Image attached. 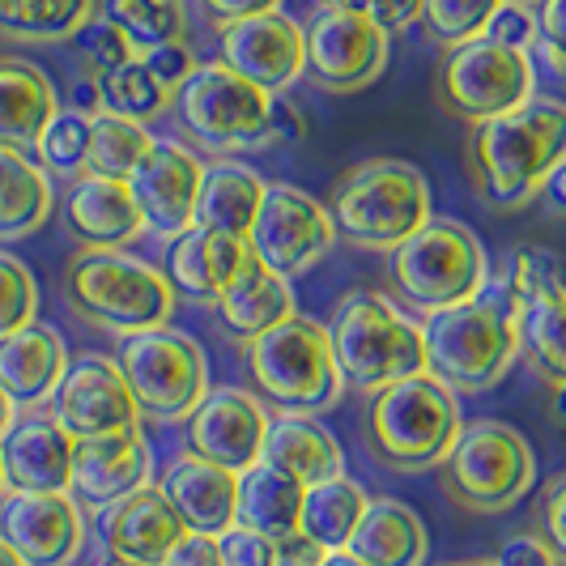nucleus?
Here are the masks:
<instances>
[{
	"label": "nucleus",
	"instance_id": "obj_31",
	"mask_svg": "<svg viewBox=\"0 0 566 566\" xmlns=\"http://www.w3.org/2000/svg\"><path fill=\"white\" fill-rule=\"evenodd\" d=\"M264 460L285 469L303 485L345 473V452H340L337 434L315 422V413H290V409H277L273 422H269Z\"/></svg>",
	"mask_w": 566,
	"mask_h": 566
},
{
	"label": "nucleus",
	"instance_id": "obj_37",
	"mask_svg": "<svg viewBox=\"0 0 566 566\" xmlns=\"http://www.w3.org/2000/svg\"><path fill=\"white\" fill-rule=\"evenodd\" d=\"M98 18H107L137 56L163 43H179L192 30L184 0H98Z\"/></svg>",
	"mask_w": 566,
	"mask_h": 566
},
{
	"label": "nucleus",
	"instance_id": "obj_57",
	"mask_svg": "<svg viewBox=\"0 0 566 566\" xmlns=\"http://www.w3.org/2000/svg\"><path fill=\"white\" fill-rule=\"evenodd\" d=\"M549 418L566 430V384H554V388H549Z\"/></svg>",
	"mask_w": 566,
	"mask_h": 566
},
{
	"label": "nucleus",
	"instance_id": "obj_45",
	"mask_svg": "<svg viewBox=\"0 0 566 566\" xmlns=\"http://www.w3.org/2000/svg\"><path fill=\"white\" fill-rule=\"evenodd\" d=\"M485 39L515 48V52H533L537 48V13L533 4H520V0H503L494 9V18L485 22Z\"/></svg>",
	"mask_w": 566,
	"mask_h": 566
},
{
	"label": "nucleus",
	"instance_id": "obj_7",
	"mask_svg": "<svg viewBox=\"0 0 566 566\" xmlns=\"http://www.w3.org/2000/svg\"><path fill=\"white\" fill-rule=\"evenodd\" d=\"M490 282V255L482 239L460 222L430 218L397 252H388V290L405 312L434 315L473 303Z\"/></svg>",
	"mask_w": 566,
	"mask_h": 566
},
{
	"label": "nucleus",
	"instance_id": "obj_55",
	"mask_svg": "<svg viewBox=\"0 0 566 566\" xmlns=\"http://www.w3.org/2000/svg\"><path fill=\"white\" fill-rule=\"evenodd\" d=\"M541 205H545V213H554V218H566V158L558 167L549 170V179L541 184Z\"/></svg>",
	"mask_w": 566,
	"mask_h": 566
},
{
	"label": "nucleus",
	"instance_id": "obj_28",
	"mask_svg": "<svg viewBox=\"0 0 566 566\" xmlns=\"http://www.w3.org/2000/svg\"><path fill=\"white\" fill-rule=\"evenodd\" d=\"M213 312H218V319H222V328H227L230 337L248 345L260 333H269L282 319H290L298 307H294V285H290V277L273 273L269 264H260L252 255L243 264V273L222 290V298L213 303Z\"/></svg>",
	"mask_w": 566,
	"mask_h": 566
},
{
	"label": "nucleus",
	"instance_id": "obj_56",
	"mask_svg": "<svg viewBox=\"0 0 566 566\" xmlns=\"http://www.w3.org/2000/svg\"><path fill=\"white\" fill-rule=\"evenodd\" d=\"M312 566H367L358 554H349V549H328V554H315Z\"/></svg>",
	"mask_w": 566,
	"mask_h": 566
},
{
	"label": "nucleus",
	"instance_id": "obj_20",
	"mask_svg": "<svg viewBox=\"0 0 566 566\" xmlns=\"http://www.w3.org/2000/svg\"><path fill=\"white\" fill-rule=\"evenodd\" d=\"M149 482H154V452H149L142 426L98 434V439H77L69 494L82 507H112L124 494H133Z\"/></svg>",
	"mask_w": 566,
	"mask_h": 566
},
{
	"label": "nucleus",
	"instance_id": "obj_33",
	"mask_svg": "<svg viewBox=\"0 0 566 566\" xmlns=\"http://www.w3.org/2000/svg\"><path fill=\"white\" fill-rule=\"evenodd\" d=\"M52 209V175L18 149H0V243L27 239L39 227H48Z\"/></svg>",
	"mask_w": 566,
	"mask_h": 566
},
{
	"label": "nucleus",
	"instance_id": "obj_59",
	"mask_svg": "<svg viewBox=\"0 0 566 566\" xmlns=\"http://www.w3.org/2000/svg\"><path fill=\"white\" fill-rule=\"evenodd\" d=\"M0 566H27L22 558H18V549H13L4 537H0Z\"/></svg>",
	"mask_w": 566,
	"mask_h": 566
},
{
	"label": "nucleus",
	"instance_id": "obj_5",
	"mask_svg": "<svg viewBox=\"0 0 566 566\" xmlns=\"http://www.w3.org/2000/svg\"><path fill=\"white\" fill-rule=\"evenodd\" d=\"M328 213L349 248L388 255L430 222V184L413 163L367 158L333 179Z\"/></svg>",
	"mask_w": 566,
	"mask_h": 566
},
{
	"label": "nucleus",
	"instance_id": "obj_51",
	"mask_svg": "<svg viewBox=\"0 0 566 566\" xmlns=\"http://www.w3.org/2000/svg\"><path fill=\"white\" fill-rule=\"evenodd\" d=\"M494 566H558V558H554V549L541 541V533H520V537H511L507 545L499 549Z\"/></svg>",
	"mask_w": 566,
	"mask_h": 566
},
{
	"label": "nucleus",
	"instance_id": "obj_53",
	"mask_svg": "<svg viewBox=\"0 0 566 566\" xmlns=\"http://www.w3.org/2000/svg\"><path fill=\"white\" fill-rule=\"evenodd\" d=\"M163 566H222V554H218V537H205V533H184L175 541Z\"/></svg>",
	"mask_w": 566,
	"mask_h": 566
},
{
	"label": "nucleus",
	"instance_id": "obj_25",
	"mask_svg": "<svg viewBox=\"0 0 566 566\" xmlns=\"http://www.w3.org/2000/svg\"><path fill=\"white\" fill-rule=\"evenodd\" d=\"M163 494L184 520L188 533H205V537H222L234 524V507H239V473H230L222 464H209L200 455L184 452L175 455L163 469Z\"/></svg>",
	"mask_w": 566,
	"mask_h": 566
},
{
	"label": "nucleus",
	"instance_id": "obj_16",
	"mask_svg": "<svg viewBox=\"0 0 566 566\" xmlns=\"http://www.w3.org/2000/svg\"><path fill=\"white\" fill-rule=\"evenodd\" d=\"M200 184H205V158L192 145L170 137H154L149 154L128 175L145 230L158 239H179L184 230L197 227Z\"/></svg>",
	"mask_w": 566,
	"mask_h": 566
},
{
	"label": "nucleus",
	"instance_id": "obj_6",
	"mask_svg": "<svg viewBox=\"0 0 566 566\" xmlns=\"http://www.w3.org/2000/svg\"><path fill=\"white\" fill-rule=\"evenodd\" d=\"M460 434V405L430 370L397 379L367 405V448L392 473H430L452 452Z\"/></svg>",
	"mask_w": 566,
	"mask_h": 566
},
{
	"label": "nucleus",
	"instance_id": "obj_27",
	"mask_svg": "<svg viewBox=\"0 0 566 566\" xmlns=\"http://www.w3.org/2000/svg\"><path fill=\"white\" fill-rule=\"evenodd\" d=\"M56 112L60 94L39 64L22 56H0V149L30 154Z\"/></svg>",
	"mask_w": 566,
	"mask_h": 566
},
{
	"label": "nucleus",
	"instance_id": "obj_62",
	"mask_svg": "<svg viewBox=\"0 0 566 566\" xmlns=\"http://www.w3.org/2000/svg\"><path fill=\"white\" fill-rule=\"evenodd\" d=\"M9 494V482H4V460H0V499Z\"/></svg>",
	"mask_w": 566,
	"mask_h": 566
},
{
	"label": "nucleus",
	"instance_id": "obj_40",
	"mask_svg": "<svg viewBox=\"0 0 566 566\" xmlns=\"http://www.w3.org/2000/svg\"><path fill=\"white\" fill-rule=\"evenodd\" d=\"M520 333H524L520 358H528V367L537 370L549 388L566 384V294L528 307L520 319Z\"/></svg>",
	"mask_w": 566,
	"mask_h": 566
},
{
	"label": "nucleus",
	"instance_id": "obj_47",
	"mask_svg": "<svg viewBox=\"0 0 566 566\" xmlns=\"http://www.w3.org/2000/svg\"><path fill=\"white\" fill-rule=\"evenodd\" d=\"M537 52L549 60V69L566 77V0H537Z\"/></svg>",
	"mask_w": 566,
	"mask_h": 566
},
{
	"label": "nucleus",
	"instance_id": "obj_39",
	"mask_svg": "<svg viewBox=\"0 0 566 566\" xmlns=\"http://www.w3.org/2000/svg\"><path fill=\"white\" fill-rule=\"evenodd\" d=\"M98 98H103V112L128 115L137 124H149V119L167 115L170 103H175V94L145 69L142 56L124 60L119 69L103 73L98 77Z\"/></svg>",
	"mask_w": 566,
	"mask_h": 566
},
{
	"label": "nucleus",
	"instance_id": "obj_35",
	"mask_svg": "<svg viewBox=\"0 0 566 566\" xmlns=\"http://www.w3.org/2000/svg\"><path fill=\"white\" fill-rule=\"evenodd\" d=\"M485 290L503 298L511 312H528L537 303L566 294V260L554 248H515L499 273H490Z\"/></svg>",
	"mask_w": 566,
	"mask_h": 566
},
{
	"label": "nucleus",
	"instance_id": "obj_52",
	"mask_svg": "<svg viewBox=\"0 0 566 566\" xmlns=\"http://www.w3.org/2000/svg\"><path fill=\"white\" fill-rule=\"evenodd\" d=\"M197 4L218 30L230 27V22H243V18H255V13L282 9V0H197Z\"/></svg>",
	"mask_w": 566,
	"mask_h": 566
},
{
	"label": "nucleus",
	"instance_id": "obj_17",
	"mask_svg": "<svg viewBox=\"0 0 566 566\" xmlns=\"http://www.w3.org/2000/svg\"><path fill=\"white\" fill-rule=\"evenodd\" d=\"M52 413L73 439H98L142 426V409L119 363L112 354H90V349L69 363V375L60 379L52 397Z\"/></svg>",
	"mask_w": 566,
	"mask_h": 566
},
{
	"label": "nucleus",
	"instance_id": "obj_8",
	"mask_svg": "<svg viewBox=\"0 0 566 566\" xmlns=\"http://www.w3.org/2000/svg\"><path fill=\"white\" fill-rule=\"evenodd\" d=\"M243 358H248L255 392L290 413H324L345 392L328 324H319L312 315L294 312L277 328L260 333L243 345Z\"/></svg>",
	"mask_w": 566,
	"mask_h": 566
},
{
	"label": "nucleus",
	"instance_id": "obj_18",
	"mask_svg": "<svg viewBox=\"0 0 566 566\" xmlns=\"http://www.w3.org/2000/svg\"><path fill=\"white\" fill-rule=\"evenodd\" d=\"M0 537L27 566H77L85 554V507L69 494L9 490L0 499Z\"/></svg>",
	"mask_w": 566,
	"mask_h": 566
},
{
	"label": "nucleus",
	"instance_id": "obj_48",
	"mask_svg": "<svg viewBox=\"0 0 566 566\" xmlns=\"http://www.w3.org/2000/svg\"><path fill=\"white\" fill-rule=\"evenodd\" d=\"M537 533L554 549L558 566H566V473L541 490L537 503Z\"/></svg>",
	"mask_w": 566,
	"mask_h": 566
},
{
	"label": "nucleus",
	"instance_id": "obj_23",
	"mask_svg": "<svg viewBox=\"0 0 566 566\" xmlns=\"http://www.w3.org/2000/svg\"><path fill=\"white\" fill-rule=\"evenodd\" d=\"M64 230L77 239V248H133L145 239V218L133 200L128 179L77 175L64 192Z\"/></svg>",
	"mask_w": 566,
	"mask_h": 566
},
{
	"label": "nucleus",
	"instance_id": "obj_26",
	"mask_svg": "<svg viewBox=\"0 0 566 566\" xmlns=\"http://www.w3.org/2000/svg\"><path fill=\"white\" fill-rule=\"evenodd\" d=\"M69 345L52 324H27L0 337V388L18 409H39L56 397L60 379L69 375Z\"/></svg>",
	"mask_w": 566,
	"mask_h": 566
},
{
	"label": "nucleus",
	"instance_id": "obj_13",
	"mask_svg": "<svg viewBox=\"0 0 566 566\" xmlns=\"http://www.w3.org/2000/svg\"><path fill=\"white\" fill-rule=\"evenodd\" d=\"M307 73L328 94H358L384 77L392 60V34L337 0H319L303 18Z\"/></svg>",
	"mask_w": 566,
	"mask_h": 566
},
{
	"label": "nucleus",
	"instance_id": "obj_64",
	"mask_svg": "<svg viewBox=\"0 0 566 566\" xmlns=\"http://www.w3.org/2000/svg\"><path fill=\"white\" fill-rule=\"evenodd\" d=\"M520 4H537V0H520Z\"/></svg>",
	"mask_w": 566,
	"mask_h": 566
},
{
	"label": "nucleus",
	"instance_id": "obj_34",
	"mask_svg": "<svg viewBox=\"0 0 566 566\" xmlns=\"http://www.w3.org/2000/svg\"><path fill=\"white\" fill-rule=\"evenodd\" d=\"M370 494L363 482L354 478H324V482L307 485L303 494V520H298V541H307L315 554H328V549H345L363 511H367Z\"/></svg>",
	"mask_w": 566,
	"mask_h": 566
},
{
	"label": "nucleus",
	"instance_id": "obj_22",
	"mask_svg": "<svg viewBox=\"0 0 566 566\" xmlns=\"http://www.w3.org/2000/svg\"><path fill=\"white\" fill-rule=\"evenodd\" d=\"M184 533L188 528L175 515L158 482L124 494L119 503L103 507V520H98V541H103L107 558L133 566H163V558L175 549V541Z\"/></svg>",
	"mask_w": 566,
	"mask_h": 566
},
{
	"label": "nucleus",
	"instance_id": "obj_1",
	"mask_svg": "<svg viewBox=\"0 0 566 566\" xmlns=\"http://www.w3.org/2000/svg\"><path fill=\"white\" fill-rule=\"evenodd\" d=\"M566 158V103L533 94L515 112L469 124L464 167L485 209L515 213L541 197V184Z\"/></svg>",
	"mask_w": 566,
	"mask_h": 566
},
{
	"label": "nucleus",
	"instance_id": "obj_41",
	"mask_svg": "<svg viewBox=\"0 0 566 566\" xmlns=\"http://www.w3.org/2000/svg\"><path fill=\"white\" fill-rule=\"evenodd\" d=\"M503 0H422L418 9V22L422 34L439 48H455V43H469V39H482L485 22L494 18Z\"/></svg>",
	"mask_w": 566,
	"mask_h": 566
},
{
	"label": "nucleus",
	"instance_id": "obj_10",
	"mask_svg": "<svg viewBox=\"0 0 566 566\" xmlns=\"http://www.w3.org/2000/svg\"><path fill=\"white\" fill-rule=\"evenodd\" d=\"M175 115L192 149L209 154H243L269 145L273 94L234 73L227 60H205L192 77L175 90Z\"/></svg>",
	"mask_w": 566,
	"mask_h": 566
},
{
	"label": "nucleus",
	"instance_id": "obj_36",
	"mask_svg": "<svg viewBox=\"0 0 566 566\" xmlns=\"http://www.w3.org/2000/svg\"><path fill=\"white\" fill-rule=\"evenodd\" d=\"M98 18V0H0V34L18 43H69Z\"/></svg>",
	"mask_w": 566,
	"mask_h": 566
},
{
	"label": "nucleus",
	"instance_id": "obj_9",
	"mask_svg": "<svg viewBox=\"0 0 566 566\" xmlns=\"http://www.w3.org/2000/svg\"><path fill=\"white\" fill-rule=\"evenodd\" d=\"M439 482L455 507L499 515L528 499L537 482V452L515 426L499 418H473L460 422L452 452L439 464Z\"/></svg>",
	"mask_w": 566,
	"mask_h": 566
},
{
	"label": "nucleus",
	"instance_id": "obj_58",
	"mask_svg": "<svg viewBox=\"0 0 566 566\" xmlns=\"http://www.w3.org/2000/svg\"><path fill=\"white\" fill-rule=\"evenodd\" d=\"M13 422H18V405H13V400H9V392L0 388V439L9 434V426H13Z\"/></svg>",
	"mask_w": 566,
	"mask_h": 566
},
{
	"label": "nucleus",
	"instance_id": "obj_30",
	"mask_svg": "<svg viewBox=\"0 0 566 566\" xmlns=\"http://www.w3.org/2000/svg\"><path fill=\"white\" fill-rule=\"evenodd\" d=\"M345 549L358 554L367 566H426L430 533H426L418 511L405 507L400 499L379 494V499L367 503Z\"/></svg>",
	"mask_w": 566,
	"mask_h": 566
},
{
	"label": "nucleus",
	"instance_id": "obj_3",
	"mask_svg": "<svg viewBox=\"0 0 566 566\" xmlns=\"http://www.w3.org/2000/svg\"><path fill=\"white\" fill-rule=\"evenodd\" d=\"M520 319L524 315L511 312L490 290H482L473 303L426 315V370L455 397L494 392L524 354Z\"/></svg>",
	"mask_w": 566,
	"mask_h": 566
},
{
	"label": "nucleus",
	"instance_id": "obj_4",
	"mask_svg": "<svg viewBox=\"0 0 566 566\" xmlns=\"http://www.w3.org/2000/svg\"><path fill=\"white\" fill-rule=\"evenodd\" d=\"M328 340L345 388L363 397L426 370L422 319H413L392 294H375V290L340 294L328 319Z\"/></svg>",
	"mask_w": 566,
	"mask_h": 566
},
{
	"label": "nucleus",
	"instance_id": "obj_29",
	"mask_svg": "<svg viewBox=\"0 0 566 566\" xmlns=\"http://www.w3.org/2000/svg\"><path fill=\"white\" fill-rule=\"evenodd\" d=\"M303 494L307 485L290 478L285 469L260 460L252 469L239 473V507H234V524L252 528L260 537L290 545L298 541V520H303Z\"/></svg>",
	"mask_w": 566,
	"mask_h": 566
},
{
	"label": "nucleus",
	"instance_id": "obj_42",
	"mask_svg": "<svg viewBox=\"0 0 566 566\" xmlns=\"http://www.w3.org/2000/svg\"><path fill=\"white\" fill-rule=\"evenodd\" d=\"M85 149H90V112H77V107H60L56 119L43 128V137L34 145L39 167L64 179L85 175Z\"/></svg>",
	"mask_w": 566,
	"mask_h": 566
},
{
	"label": "nucleus",
	"instance_id": "obj_19",
	"mask_svg": "<svg viewBox=\"0 0 566 566\" xmlns=\"http://www.w3.org/2000/svg\"><path fill=\"white\" fill-rule=\"evenodd\" d=\"M218 34H222L218 60H227L234 73H243L248 82L269 90L273 98L285 94V90H294V82L307 73L303 22H294L282 9L230 22Z\"/></svg>",
	"mask_w": 566,
	"mask_h": 566
},
{
	"label": "nucleus",
	"instance_id": "obj_49",
	"mask_svg": "<svg viewBox=\"0 0 566 566\" xmlns=\"http://www.w3.org/2000/svg\"><path fill=\"white\" fill-rule=\"evenodd\" d=\"M142 60H145V69L167 85L170 94L188 82V77H192V69L200 64L188 39H179V43H163V48H149V52H142Z\"/></svg>",
	"mask_w": 566,
	"mask_h": 566
},
{
	"label": "nucleus",
	"instance_id": "obj_24",
	"mask_svg": "<svg viewBox=\"0 0 566 566\" xmlns=\"http://www.w3.org/2000/svg\"><path fill=\"white\" fill-rule=\"evenodd\" d=\"M248 260H252L248 239L227 234V230L192 227V230H184L179 239H170V252L163 269H167L175 294L213 307V303L222 298V290L243 273Z\"/></svg>",
	"mask_w": 566,
	"mask_h": 566
},
{
	"label": "nucleus",
	"instance_id": "obj_61",
	"mask_svg": "<svg viewBox=\"0 0 566 566\" xmlns=\"http://www.w3.org/2000/svg\"><path fill=\"white\" fill-rule=\"evenodd\" d=\"M452 566H494V558H469V563H452Z\"/></svg>",
	"mask_w": 566,
	"mask_h": 566
},
{
	"label": "nucleus",
	"instance_id": "obj_50",
	"mask_svg": "<svg viewBox=\"0 0 566 566\" xmlns=\"http://www.w3.org/2000/svg\"><path fill=\"white\" fill-rule=\"evenodd\" d=\"M337 4L354 9V13H363L367 22L384 27L388 34L413 27V22H418V9H422V0H337Z\"/></svg>",
	"mask_w": 566,
	"mask_h": 566
},
{
	"label": "nucleus",
	"instance_id": "obj_44",
	"mask_svg": "<svg viewBox=\"0 0 566 566\" xmlns=\"http://www.w3.org/2000/svg\"><path fill=\"white\" fill-rule=\"evenodd\" d=\"M73 48H77V60H82L85 77H103V73H112V69H119L124 60H133L137 52H133V43L119 34V30L107 22V18H90L73 39H69Z\"/></svg>",
	"mask_w": 566,
	"mask_h": 566
},
{
	"label": "nucleus",
	"instance_id": "obj_32",
	"mask_svg": "<svg viewBox=\"0 0 566 566\" xmlns=\"http://www.w3.org/2000/svg\"><path fill=\"white\" fill-rule=\"evenodd\" d=\"M269 192V184L260 179V170H252L248 163H213L205 167V184H200V205H197V227L227 230L248 239L260 213V200Z\"/></svg>",
	"mask_w": 566,
	"mask_h": 566
},
{
	"label": "nucleus",
	"instance_id": "obj_12",
	"mask_svg": "<svg viewBox=\"0 0 566 566\" xmlns=\"http://www.w3.org/2000/svg\"><path fill=\"white\" fill-rule=\"evenodd\" d=\"M537 94V69L528 52L503 48L494 39H469L443 48L434 69V103L460 124H482L515 112Z\"/></svg>",
	"mask_w": 566,
	"mask_h": 566
},
{
	"label": "nucleus",
	"instance_id": "obj_43",
	"mask_svg": "<svg viewBox=\"0 0 566 566\" xmlns=\"http://www.w3.org/2000/svg\"><path fill=\"white\" fill-rule=\"evenodd\" d=\"M34 319H39V282L27 260L0 248V337L27 328Z\"/></svg>",
	"mask_w": 566,
	"mask_h": 566
},
{
	"label": "nucleus",
	"instance_id": "obj_11",
	"mask_svg": "<svg viewBox=\"0 0 566 566\" xmlns=\"http://www.w3.org/2000/svg\"><path fill=\"white\" fill-rule=\"evenodd\" d=\"M115 363L124 370L142 422L179 426L192 418L209 392V358L205 345L184 328H149L137 337H124Z\"/></svg>",
	"mask_w": 566,
	"mask_h": 566
},
{
	"label": "nucleus",
	"instance_id": "obj_14",
	"mask_svg": "<svg viewBox=\"0 0 566 566\" xmlns=\"http://www.w3.org/2000/svg\"><path fill=\"white\" fill-rule=\"evenodd\" d=\"M337 243V227L324 200L312 192L294 188V184H269V192L260 200L255 227L248 234V248L260 264H269L282 277H303L312 273L324 255Z\"/></svg>",
	"mask_w": 566,
	"mask_h": 566
},
{
	"label": "nucleus",
	"instance_id": "obj_15",
	"mask_svg": "<svg viewBox=\"0 0 566 566\" xmlns=\"http://www.w3.org/2000/svg\"><path fill=\"white\" fill-rule=\"evenodd\" d=\"M273 413L264 400L248 388H209L205 400L184 422V448L209 464H222L230 473H243L264 460V439H269Z\"/></svg>",
	"mask_w": 566,
	"mask_h": 566
},
{
	"label": "nucleus",
	"instance_id": "obj_63",
	"mask_svg": "<svg viewBox=\"0 0 566 566\" xmlns=\"http://www.w3.org/2000/svg\"><path fill=\"white\" fill-rule=\"evenodd\" d=\"M103 566H133V563H119V558H107Z\"/></svg>",
	"mask_w": 566,
	"mask_h": 566
},
{
	"label": "nucleus",
	"instance_id": "obj_21",
	"mask_svg": "<svg viewBox=\"0 0 566 566\" xmlns=\"http://www.w3.org/2000/svg\"><path fill=\"white\" fill-rule=\"evenodd\" d=\"M73 452L77 439L64 430L56 413L27 409L0 439L4 482L9 490H27V494H60L73 482Z\"/></svg>",
	"mask_w": 566,
	"mask_h": 566
},
{
	"label": "nucleus",
	"instance_id": "obj_46",
	"mask_svg": "<svg viewBox=\"0 0 566 566\" xmlns=\"http://www.w3.org/2000/svg\"><path fill=\"white\" fill-rule=\"evenodd\" d=\"M218 554H222V566H277L282 545L269 537H260V533H252V528L230 524L227 533L218 537Z\"/></svg>",
	"mask_w": 566,
	"mask_h": 566
},
{
	"label": "nucleus",
	"instance_id": "obj_54",
	"mask_svg": "<svg viewBox=\"0 0 566 566\" xmlns=\"http://www.w3.org/2000/svg\"><path fill=\"white\" fill-rule=\"evenodd\" d=\"M307 137V124H303V112L294 103H285V94L273 98V124H269V145H290Z\"/></svg>",
	"mask_w": 566,
	"mask_h": 566
},
{
	"label": "nucleus",
	"instance_id": "obj_60",
	"mask_svg": "<svg viewBox=\"0 0 566 566\" xmlns=\"http://www.w3.org/2000/svg\"><path fill=\"white\" fill-rule=\"evenodd\" d=\"M312 558H315V554H307V558H294V554L282 545V558H277V566H312Z\"/></svg>",
	"mask_w": 566,
	"mask_h": 566
},
{
	"label": "nucleus",
	"instance_id": "obj_2",
	"mask_svg": "<svg viewBox=\"0 0 566 566\" xmlns=\"http://www.w3.org/2000/svg\"><path fill=\"white\" fill-rule=\"evenodd\" d=\"M60 285L69 312L119 340L167 328L179 307L167 269L133 255L128 248H77V255L64 264Z\"/></svg>",
	"mask_w": 566,
	"mask_h": 566
},
{
	"label": "nucleus",
	"instance_id": "obj_38",
	"mask_svg": "<svg viewBox=\"0 0 566 566\" xmlns=\"http://www.w3.org/2000/svg\"><path fill=\"white\" fill-rule=\"evenodd\" d=\"M154 133L115 112L90 115V149H85V175H103V179H128L137 163L149 154Z\"/></svg>",
	"mask_w": 566,
	"mask_h": 566
}]
</instances>
